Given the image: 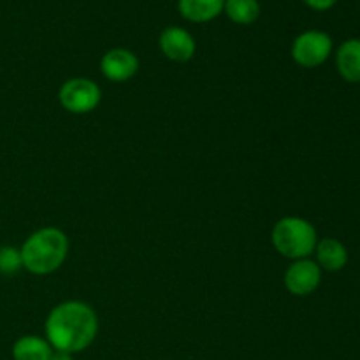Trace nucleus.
I'll use <instances>...</instances> for the list:
<instances>
[{
	"instance_id": "nucleus-3",
	"label": "nucleus",
	"mask_w": 360,
	"mask_h": 360,
	"mask_svg": "<svg viewBox=\"0 0 360 360\" xmlns=\"http://www.w3.org/2000/svg\"><path fill=\"white\" fill-rule=\"evenodd\" d=\"M274 250L290 260L308 259L315 253L319 234L311 221L301 217H285L274 224L271 232Z\"/></svg>"
},
{
	"instance_id": "nucleus-16",
	"label": "nucleus",
	"mask_w": 360,
	"mask_h": 360,
	"mask_svg": "<svg viewBox=\"0 0 360 360\" xmlns=\"http://www.w3.org/2000/svg\"><path fill=\"white\" fill-rule=\"evenodd\" d=\"M49 360H74L72 359V355L70 354H65V352H53V355H51V359Z\"/></svg>"
},
{
	"instance_id": "nucleus-15",
	"label": "nucleus",
	"mask_w": 360,
	"mask_h": 360,
	"mask_svg": "<svg viewBox=\"0 0 360 360\" xmlns=\"http://www.w3.org/2000/svg\"><path fill=\"white\" fill-rule=\"evenodd\" d=\"M336 2L338 0H304V4L309 7V9L320 11V13L333 9V7L336 6Z\"/></svg>"
},
{
	"instance_id": "nucleus-7",
	"label": "nucleus",
	"mask_w": 360,
	"mask_h": 360,
	"mask_svg": "<svg viewBox=\"0 0 360 360\" xmlns=\"http://www.w3.org/2000/svg\"><path fill=\"white\" fill-rule=\"evenodd\" d=\"M158 46L165 58L178 63L190 62L197 51V42L193 35L186 28L176 27V25L162 30L160 37H158Z\"/></svg>"
},
{
	"instance_id": "nucleus-6",
	"label": "nucleus",
	"mask_w": 360,
	"mask_h": 360,
	"mask_svg": "<svg viewBox=\"0 0 360 360\" xmlns=\"http://www.w3.org/2000/svg\"><path fill=\"white\" fill-rule=\"evenodd\" d=\"M283 283L288 294L295 297H306L311 295L322 283V269L315 260H294L285 271Z\"/></svg>"
},
{
	"instance_id": "nucleus-11",
	"label": "nucleus",
	"mask_w": 360,
	"mask_h": 360,
	"mask_svg": "<svg viewBox=\"0 0 360 360\" xmlns=\"http://www.w3.org/2000/svg\"><path fill=\"white\" fill-rule=\"evenodd\" d=\"M336 67L348 83H360V39H348L338 48Z\"/></svg>"
},
{
	"instance_id": "nucleus-14",
	"label": "nucleus",
	"mask_w": 360,
	"mask_h": 360,
	"mask_svg": "<svg viewBox=\"0 0 360 360\" xmlns=\"http://www.w3.org/2000/svg\"><path fill=\"white\" fill-rule=\"evenodd\" d=\"M23 269V260H21L20 248L14 246H2L0 248V274H16L18 271Z\"/></svg>"
},
{
	"instance_id": "nucleus-2",
	"label": "nucleus",
	"mask_w": 360,
	"mask_h": 360,
	"mask_svg": "<svg viewBox=\"0 0 360 360\" xmlns=\"http://www.w3.org/2000/svg\"><path fill=\"white\" fill-rule=\"evenodd\" d=\"M20 252L28 273L46 276L58 271L67 260L69 238L56 227H42L25 239Z\"/></svg>"
},
{
	"instance_id": "nucleus-5",
	"label": "nucleus",
	"mask_w": 360,
	"mask_h": 360,
	"mask_svg": "<svg viewBox=\"0 0 360 360\" xmlns=\"http://www.w3.org/2000/svg\"><path fill=\"white\" fill-rule=\"evenodd\" d=\"M101 88L88 77L67 79L58 90L60 105L72 115H88L95 111L101 104Z\"/></svg>"
},
{
	"instance_id": "nucleus-1",
	"label": "nucleus",
	"mask_w": 360,
	"mask_h": 360,
	"mask_svg": "<svg viewBox=\"0 0 360 360\" xmlns=\"http://www.w3.org/2000/svg\"><path fill=\"white\" fill-rule=\"evenodd\" d=\"M44 330L53 350L74 355L86 350L95 341L98 316L86 302L65 301L49 311Z\"/></svg>"
},
{
	"instance_id": "nucleus-9",
	"label": "nucleus",
	"mask_w": 360,
	"mask_h": 360,
	"mask_svg": "<svg viewBox=\"0 0 360 360\" xmlns=\"http://www.w3.org/2000/svg\"><path fill=\"white\" fill-rule=\"evenodd\" d=\"M316 264L322 271H329V273H338V271L345 269L348 264V250L340 239L334 238H323L319 239L315 248Z\"/></svg>"
},
{
	"instance_id": "nucleus-12",
	"label": "nucleus",
	"mask_w": 360,
	"mask_h": 360,
	"mask_svg": "<svg viewBox=\"0 0 360 360\" xmlns=\"http://www.w3.org/2000/svg\"><path fill=\"white\" fill-rule=\"evenodd\" d=\"M53 352L55 350L48 343V340L28 334V336H21L20 340L14 341L11 354L14 360H49Z\"/></svg>"
},
{
	"instance_id": "nucleus-4",
	"label": "nucleus",
	"mask_w": 360,
	"mask_h": 360,
	"mask_svg": "<svg viewBox=\"0 0 360 360\" xmlns=\"http://www.w3.org/2000/svg\"><path fill=\"white\" fill-rule=\"evenodd\" d=\"M290 55L299 67L315 69L323 65L333 55V39L327 32L306 30L294 39Z\"/></svg>"
},
{
	"instance_id": "nucleus-13",
	"label": "nucleus",
	"mask_w": 360,
	"mask_h": 360,
	"mask_svg": "<svg viewBox=\"0 0 360 360\" xmlns=\"http://www.w3.org/2000/svg\"><path fill=\"white\" fill-rule=\"evenodd\" d=\"M259 0H225L224 13L236 25H252L260 18Z\"/></svg>"
},
{
	"instance_id": "nucleus-10",
	"label": "nucleus",
	"mask_w": 360,
	"mask_h": 360,
	"mask_svg": "<svg viewBox=\"0 0 360 360\" xmlns=\"http://www.w3.org/2000/svg\"><path fill=\"white\" fill-rule=\"evenodd\" d=\"M225 0H178V11L190 23H210L224 13Z\"/></svg>"
},
{
	"instance_id": "nucleus-8",
	"label": "nucleus",
	"mask_w": 360,
	"mask_h": 360,
	"mask_svg": "<svg viewBox=\"0 0 360 360\" xmlns=\"http://www.w3.org/2000/svg\"><path fill=\"white\" fill-rule=\"evenodd\" d=\"M101 70L105 79L112 83H125L139 70V58L127 48H112L102 55Z\"/></svg>"
}]
</instances>
